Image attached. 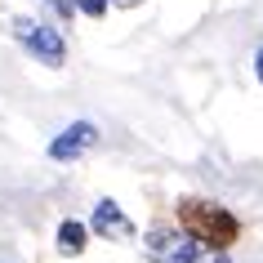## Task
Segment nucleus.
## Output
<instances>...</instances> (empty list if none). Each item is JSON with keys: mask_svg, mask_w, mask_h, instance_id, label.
<instances>
[{"mask_svg": "<svg viewBox=\"0 0 263 263\" xmlns=\"http://www.w3.org/2000/svg\"><path fill=\"white\" fill-rule=\"evenodd\" d=\"M210 263H228V254H214V259H210Z\"/></svg>", "mask_w": 263, "mask_h": 263, "instance_id": "obj_11", "label": "nucleus"}, {"mask_svg": "<svg viewBox=\"0 0 263 263\" xmlns=\"http://www.w3.org/2000/svg\"><path fill=\"white\" fill-rule=\"evenodd\" d=\"M14 36H18V45H23L31 58H41L45 67H63V63H67V41H63L54 27L36 23V18H14Z\"/></svg>", "mask_w": 263, "mask_h": 263, "instance_id": "obj_2", "label": "nucleus"}, {"mask_svg": "<svg viewBox=\"0 0 263 263\" xmlns=\"http://www.w3.org/2000/svg\"><path fill=\"white\" fill-rule=\"evenodd\" d=\"M94 143H98V125L94 121H71L67 129L49 143V161H63V165H67V161H81Z\"/></svg>", "mask_w": 263, "mask_h": 263, "instance_id": "obj_4", "label": "nucleus"}, {"mask_svg": "<svg viewBox=\"0 0 263 263\" xmlns=\"http://www.w3.org/2000/svg\"><path fill=\"white\" fill-rule=\"evenodd\" d=\"M85 241H89V228H85L81 219H63V223H58V236H54L58 254L76 259V254H85Z\"/></svg>", "mask_w": 263, "mask_h": 263, "instance_id": "obj_6", "label": "nucleus"}, {"mask_svg": "<svg viewBox=\"0 0 263 263\" xmlns=\"http://www.w3.org/2000/svg\"><path fill=\"white\" fill-rule=\"evenodd\" d=\"M107 9H111L107 0H76V14H85V18H103Z\"/></svg>", "mask_w": 263, "mask_h": 263, "instance_id": "obj_7", "label": "nucleus"}, {"mask_svg": "<svg viewBox=\"0 0 263 263\" xmlns=\"http://www.w3.org/2000/svg\"><path fill=\"white\" fill-rule=\"evenodd\" d=\"M143 254L152 263H201V246L187 232H170V228H152Z\"/></svg>", "mask_w": 263, "mask_h": 263, "instance_id": "obj_3", "label": "nucleus"}, {"mask_svg": "<svg viewBox=\"0 0 263 263\" xmlns=\"http://www.w3.org/2000/svg\"><path fill=\"white\" fill-rule=\"evenodd\" d=\"M94 236H103V241H129L134 236V223H129V214H125L111 196H103L94 205V214H89V223H85Z\"/></svg>", "mask_w": 263, "mask_h": 263, "instance_id": "obj_5", "label": "nucleus"}, {"mask_svg": "<svg viewBox=\"0 0 263 263\" xmlns=\"http://www.w3.org/2000/svg\"><path fill=\"white\" fill-rule=\"evenodd\" d=\"M107 5H121V9H134V5H143V0H107Z\"/></svg>", "mask_w": 263, "mask_h": 263, "instance_id": "obj_10", "label": "nucleus"}, {"mask_svg": "<svg viewBox=\"0 0 263 263\" xmlns=\"http://www.w3.org/2000/svg\"><path fill=\"white\" fill-rule=\"evenodd\" d=\"M254 76H259V85H263V49L254 54Z\"/></svg>", "mask_w": 263, "mask_h": 263, "instance_id": "obj_9", "label": "nucleus"}, {"mask_svg": "<svg viewBox=\"0 0 263 263\" xmlns=\"http://www.w3.org/2000/svg\"><path fill=\"white\" fill-rule=\"evenodd\" d=\"M49 9L58 14V23H67V18H76V0H49Z\"/></svg>", "mask_w": 263, "mask_h": 263, "instance_id": "obj_8", "label": "nucleus"}, {"mask_svg": "<svg viewBox=\"0 0 263 263\" xmlns=\"http://www.w3.org/2000/svg\"><path fill=\"white\" fill-rule=\"evenodd\" d=\"M179 228L192 236L196 246H210L214 254H228V246H236L241 236V223H236L232 210H223L219 201H205V196H183L179 205Z\"/></svg>", "mask_w": 263, "mask_h": 263, "instance_id": "obj_1", "label": "nucleus"}]
</instances>
